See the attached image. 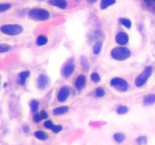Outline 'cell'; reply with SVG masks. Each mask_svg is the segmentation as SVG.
Instances as JSON below:
<instances>
[{
	"label": "cell",
	"mask_w": 155,
	"mask_h": 145,
	"mask_svg": "<svg viewBox=\"0 0 155 145\" xmlns=\"http://www.w3.org/2000/svg\"><path fill=\"white\" fill-rule=\"evenodd\" d=\"M28 16L33 21H46L50 18V13L43 8H33L29 11Z\"/></svg>",
	"instance_id": "6da1fadb"
},
{
	"label": "cell",
	"mask_w": 155,
	"mask_h": 145,
	"mask_svg": "<svg viewBox=\"0 0 155 145\" xmlns=\"http://www.w3.org/2000/svg\"><path fill=\"white\" fill-rule=\"evenodd\" d=\"M110 55L116 61H124L130 57L131 51L127 48L116 47L111 51Z\"/></svg>",
	"instance_id": "7a4b0ae2"
},
{
	"label": "cell",
	"mask_w": 155,
	"mask_h": 145,
	"mask_svg": "<svg viewBox=\"0 0 155 145\" xmlns=\"http://www.w3.org/2000/svg\"><path fill=\"white\" fill-rule=\"evenodd\" d=\"M0 30L2 33L5 35L16 36L22 33L24 31V28L19 24H6L2 26L0 28Z\"/></svg>",
	"instance_id": "3957f363"
},
{
	"label": "cell",
	"mask_w": 155,
	"mask_h": 145,
	"mask_svg": "<svg viewBox=\"0 0 155 145\" xmlns=\"http://www.w3.org/2000/svg\"><path fill=\"white\" fill-rule=\"evenodd\" d=\"M151 73H152V67L151 66H148L143 70L142 73L139 76L136 77L135 80V86L137 87H141V86H144L148 80V78L151 76Z\"/></svg>",
	"instance_id": "277c9868"
},
{
	"label": "cell",
	"mask_w": 155,
	"mask_h": 145,
	"mask_svg": "<svg viewBox=\"0 0 155 145\" xmlns=\"http://www.w3.org/2000/svg\"><path fill=\"white\" fill-rule=\"evenodd\" d=\"M110 86L120 92H126L128 89V83L122 78H114L110 81Z\"/></svg>",
	"instance_id": "5b68a950"
},
{
	"label": "cell",
	"mask_w": 155,
	"mask_h": 145,
	"mask_svg": "<svg viewBox=\"0 0 155 145\" xmlns=\"http://www.w3.org/2000/svg\"><path fill=\"white\" fill-rule=\"evenodd\" d=\"M70 95V88L68 86H63L60 88L58 93V100L60 102H64Z\"/></svg>",
	"instance_id": "8992f818"
},
{
	"label": "cell",
	"mask_w": 155,
	"mask_h": 145,
	"mask_svg": "<svg viewBox=\"0 0 155 145\" xmlns=\"http://www.w3.org/2000/svg\"><path fill=\"white\" fill-rule=\"evenodd\" d=\"M74 64L73 63H66V65L63 67L62 69V74L65 77H69L74 71Z\"/></svg>",
	"instance_id": "52a82bcc"
},
{
	"label": "cell",
	"mask_w": 155,
	"mask_h": 145,
	"mask_svg": "<svg viewBox=\"0 0 155 145\" xmlns=\"http://www.w3.org/2000/svg\"><path fill=\"white\" fill-rule=\"evenodd\" d=\"M116 41L119 45H124L129 42V36L126 33L121 32L116 36Z\"/></svg>",
	"instance_id": "ba28073f"
},
{
	"label": "cell",
	"mask_w": 155,
	"mask_h": 145,
	"mask_svg": "<svg viewBox=\"0 0 155 145\" xmlns=\"http://www.w3.org/2000/svg\"><path fill=\"white\" fill-rule=\"evenodd\" d=\"M49 3L61 9H65L68 6V2L66 0H49Z\"/></svg>",
	"instance_id": "9c48e42d"
},
{
	"label": "cell",
	"mask_w": 155,
	"mask_h": 145,
	"mask_svg": "<svg viewBox=\"0 0 155 145\" xmlns=\"http://www.w3.org/2000/svg\"><path fill=\"white\" fill-rule=\"evenodd\" d=\"M86 76L84 75H80L76 78L75 82V86L76 87L78 90H81L85 87L86 86Z\"/></svg>",
	"instance_id": "30bf717a"
},
{
	"label": "cell",
	"mask_w": 155,
	"mask_h": 145,
	"mask_svg": "<svg viewBox=\"0 0 155 145\" xmlns=\"http://www.w3.org/2000/svg\"><path fill=\"white\" fill-rule=\"evenodd\" d=\"M48 83V77L45 75H40L37 80V86L40 89L45 88L47 86Z\"/></svg>",
	"instance_id": "8fae6325"
},
{
	"label": "cell",
	"mask_w": 155,
	"mask_h": 145,
	"mask_svg": "<svg viewBox=\"0 0 155 145\" xmlns=\"http://www.w3.org/2000/svg\"><path fill=\"white\" fill-rule=\"evenodd\" d=\"M34 136L37 138L38 140L39 141H46L48 138H49V135L46 134V132L43 131H41V130H39V131H37L34 132Z\"/></svg>",
	"instance_id": "7c38bea8"
},
{
	"label": "cell",
	"mask_w": 155,
	"mask_h": 145,
	"mask_svg": "<svg viewBox=\"0 0 155 145\" xmlns=\"http://www.w3.org/2000/svg\"><path fill=\"white\" fill-rule=\"evenodd\" d=\"M69 108L67 106H61V107H58L57 108H55L53 111V113L55 115V116H59V115H62L68 112Z\"/></svg>",
	"instance_id": "4fadbf2b"
},
{
	"label": "cell",
	"mask_w": 155,
	"mask_h": 145,
	"mask_svg": "<svg viewBox=\"0 0 155 145\" xmlns=\"http://www.w3.org/2000/svg\"><path fill=\"white\" fill-rule=\"evenodd\" d=\"M143 103L145 105H151L155 103V94H148L147 96H145Z\"/></svg>",
	"instance_id": "5bb4252c"
},
{
	"label": "cell",
	"mask_w": 155,
	"mask_h": 145,
	"mask_svg": "<svg viewBox=\"0 0 155 145\" xmlns=\"http://www.w3.org/2000/svg\"><path fill=\"white\" fill-rule=\"evenodd\" d=\"M116 2V0H102L101 1L100 8L102 9H106L110 5H112Z\"/></svg>",
	"instance_id": "9a60e30c"
},
{
	"label": "cell",
	"mask_w": 155,
	"mask_h": 145,
	"mask_svg": "<svg viewBox=\"0 0 155 145\" xmlns=\"http://www.w3.org/2000/svg\"><path fill=\"white\" fill-rule=\"evenodd\" d=\"M30 71H24L21 72L20 74H19V82H20V84H24L26 82V80L28 78V76H30Z\"/></svg>",
	"instance_id": "2e32d148"
},
{
	"label": "cell",
	"mask_w": 155,
	"mask_h": 145,
	"mask_svg": "<svg viewBox=\"0 0 155 145\" xmlns=\"http://www.w3.org/2000/svg\"><path fill=\"white\" fill-rule=\"evenodd\" d=\"M113 138H114V140L116 141V143H118V144H120V143H122V142H123V141H125V139H126L125 135H123V133H120V132L114 134V136H113Z\"/></svg>",
	"instance_id": "e0dca14e"
},
{
	"label": "cell",
	"mask_w": 155,
	"mask_h": 145,
	"mask_svg": "<svg viewBox=\"0 0 155 145\" xmlns=\"http://www.w3.org/2000/svg\"><path fill=\"white\" fill-rule=\"evenodd\" d=\"M48 42L47 38L45 36H43V35H40L38 36L37 40V44L39 46H42V45H45Z\"/></svg>",
	"instance_id": "ac0fdd59"
},
{
	"label": "cell",
	"mask_w": 155,
	"mask_h": 145,
	"mask_svg": "<svg viewBox=\"0 0 155 145\" xmlns=\"http://www.w3.org/2000/svg\"><path fill=\"white\" fill-rule=\"evenodd\" d=\"M102 42H98L94 45L93 47V53L95 55H98V54L101 52V50H102Z\"/></svg>",
	"instance_id": "d6986e66"
},
{
	"label": "cell",
	"mask_w": 155,
	"mask_h": 145,
	"mask_svg": "<svg viewBox=\"0 0 155 145\" xmlns=\"http://www.w3.org/2000/svg\"><path fill=\"white\" fill-rule=\"evenodd\" d=\"M81 64L85 70H88V69H89V61H88V59L86 57H84V56L81 57Z\"/></svg>",
	"instance_id": "ffe728a7"
},
{
	"label": "cell",
	"mask_w": 155,
	"mask_h": 145,
	"mask_svg": "<svg viewBox=\"0 0 155 145\" xmlns=\"http://www.w3.org/2000/svg\"><path fill=\"white\" fill-rule=\"evenodd\" d=\"M120 22L121 23V24L123 26H124L127 28H130L132 27V22L127 18H120Z\"/></svg>",
	"instance_id": "44dd1931"
},
{
	"label": "cell",
	"mask_w": 155,
	"mask_h": 145,
	"mask_svg": "<svg viewBox=\"0 0 155 145\" xmlns=\"http://www.w3.org/2000/svg\"><path fill=\"white\" fill-rule=\"evenodd\" d=\"M30 108L32 112H36L38 110V108H39V101L36 100H31Z\"/></svg>",
	"instance_id": "7402d4cb"
},
{
	"label": "cell",
	"mask_w": 155,
	"mask_h": 145,
	"mask_svg": "<svg viewBox=\"0 0 155 145\" xmlns=\"http://www.w3.org/2000/svg\"><path fill=\"white\" fill-rule=\"evenodd\" d=\"M12 7V5L8 4V3H3V4H0V13L5 12L10 9Z\"/></svg>",
	"instance_id": "603a6c76"
},
{
	"label": "cell",
	"mask_w": 155,
	"mask_h": 145,
	"mask_svg": "<svg viewBox=\"0 0 155 145\" xmlns=\"http://www.w3.org/2000/svg\"><path fill=\"white\" fill-rule=\"evenodd\" d=\"M128 112V108L126 106H120L116 109V113L120 115H123Z\"/></svg>",
	"instance_id": "cb8c5ba5"
},
{
	"label": "cell",
	"mask_w": 155,
	"mask_h": 145,
	"mask_svg": "<svg viewBox=\"0 0 155 145\" xmlns=\"http://www.w3.org/2000/svg\"><path fill=\"white\" fill-rule=\"evenodd\" d=\"M11 46L7 44H0V53L7 52L10 50Z\"/></svg>",
	"instance_id": "d4e9b609"
},
{
	"label": "cell",
	"mask_w": 155,
	"mask_h": 145,
	"mask_svg": "<svg viewBox=\"0 0 155 145\" xmlns=\"http://www.w3.org/2000/svg\"><path fill=\"white\" fill-rule=\"evenodd\" d=\"M95 95L98 98H102L104 95V88L98 87L95 90Z\"/></svg>",
	"instance_id": "484cf974"
},
{
	"label": "cell",
	"mask_w": 155,
	"mask_h": 145,
	"mask_svg": "<svg viewBox=\"0 0 155 145\" xmlns=\"http://www.w3.org/2000/svg\"><path fill=\"white\" fill-rule=\"evenodd\" d=\"M62 125H55L54 124L53 127H52V129H51V131L53 132L54 133H58L62 131Z\"/></svg>",
	"instance_id": "4316f807"
},
{
	"label": "cell",
	"mask_w": 155,
	"mask_h": 145,
	"mask_svg": "<svg viewBox=\"0 0 155 145\" xmlns=\"http://www.w3.org/2000/svg\"><path fill=\"white\" fill-rule=\"evenodd\" d=\"M91 79H92V81L95 82H98L101 80L100 76H99L97 73H93V74H92V75H91Z\"/></svg>",
	"instance_id": "83f0119b"
},
{
	"label": "cell",
	"mask_w": 155,
	"mask_h": 145,
	"mask_svg": "<svg viewBox=\"0 0 155 145\" xmlns=\"http://www.w3.org/2000/svg\"><path fill=\"white\" fill-rule=\"evenodd\" d=\"M137 143L141 145V144H145L147 143V138L144 136H141V137L138 138L136 139Z\"/></svg>",
	"instance_id": "f1b7e54d"
},
{
	"label": "cell",
	"mask_w": 155,
	"mask_h": 145,
	"mask_svg": "<svg viewBox=\"0 0 155 145\" xmlns=\"http://www.w3.org/2000/svg\"><path fill=\"white\" fill-rule=\"evenodd\" d=\"M53 125H54L53 123H52L51 120H47V121H45V123H44V127H45V129H50V130H51Z\"/></svg>",
	"instance_id": "f546056e"
},
{
	"label": "cell",
	"mask_w": 155,
	"mask_h": 145,
	"mask_svg": "<svg viewBox=\"0 0 155 145\" xmlns=\"http://www.w3.org/2000/svg\"><path fill=\"white\" fill-rule=\"evenodd\" d=\"M41 120H42V118H41V116L39 113H36L33 116V121L35 123H39Z\"/></svg>",
	"instance_id": "4dcf8cb0"
},
{
	"label": "cell",
	"mask_w": 155,
	"mask_h": 145,
	"mask_svg": "<svg viewBox=\"0 0 155 145\" xmlns=\"http://www.w3.org/2000/svg\"><path fill=\"white\" fill-rule=\"evenodd\" d=\"M40 116H41V118H42V119H47L48 117H49V115H48V113L46 112H45V111H42L40 112Z\"/></svg>",
	"instance_id": "1f68e13d"
},
{
	"label": "cell",
	"mask_w": 155,
	"mask_h": 145,
	"mask_svg": "<svg viewBox=\"0 0 155 145\" xmlns=\"http://www.w3.org/2000/svg\"><path fill=\"white\" fill-rule=\"evenodd\" d=\"M23 131L24 133H28L29 131H30V129L27 126H24L23 127Z\"/></svg>",
	"instance_id": "d6a6232c"
},
{
	"label": "cell",
	"mask_w": 155,
	"mask_h": 145,
	"mask_svg": "<svg viewBox=\"0 0 155 145\" xmlns=\"http://www.w3.org/2000/svg\"><path fill=\"white\" fill-rule=\"evenodd\" d=\"M96 1H97V0H87V2H89V3H90V4L95 3V2Z\"/></svg>",
	"instance_id": "836d02e7"
},
{
	"label": "cell",
	"mask_w": 155,
	"mask_h": 145,
	"mask_svg": "<svg viewBox=\"0 0 155 145\" xmlns=\"http://www.w3.org/2000/svg\"><path fill=\"white\" fill-rule=\"evenodd\" d=\"M144 1H145V2H150L151 1H152V0H144Z\"/></svg>",
	"instance_id": "e575fe53"
},
{
	"label": "cell",
	"mask_w": 155,
	"mask_h": 145,
	"mask_svg": "<svg viewBox=\"0 0 155 145\" xmlns=\"http://www.w3.org/2000/svg\"><path fill=\"white\" fill-rule=\"evenodd\" d=\"M152 1H154V2H155V0H152Z\"/></svg>",
	"instance_id": "d590c367"
}]
</instances>
